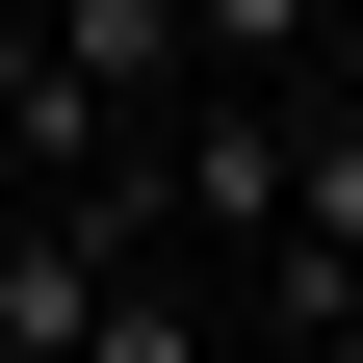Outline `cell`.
<instances>
[{"mask_svg": "<svg viewBox=\"0 0 363 363\" xmlns=\"http://www.w3.org/2000/svg\"><path fill=\"white\" fill-rule=\"evenodd\" d=\"M0 52H52V0H0Z\"/></svg>", "mask_w": 363, "mask_h": 363, "instance_id": "obj_5", "label": "cell"}, {"mask_svg": "<svg viewBox=\"0 0 363 363\" xmlns=\"http://www.w3.org/2000/svg\"><path fill=\"white\" fill-rule=\"evenodd\" d=\"M78 363H234V311H208V259H156V286H104V337Z\"/></svg>", "mask_w": 363, "mask_h": 363, "instance_id": "obj_4", "label": "cell"}, {"mask_svg": "<svg viewBox=\"0 0 363 363\" xmlns=\"http://www.w3.org/2000/svg\"><path fill=\"white\" fill-rule=\"evenodd\" d=\"M104 286H156V259H104L78 208H26V259H0V363H78V337H104Z\"/></svg>", "mask_w": 363, "mask_h": 363, "instance_id": "obj_2", "label": "cell"}, {"mask_svg": "<svg viewBox=\"0 0 363 363\" xmlns=\"http://www.w3.org/2000/svg\"><path fill=\"white\" fill-rule=\"evenodd\" d=\"M52 78H78V130H156L208 52H182V0H52Z\"/></svg>", "mask_w": 363, "mask_h": 363, "instance_id": "obj_1", "label": "cell"}, {"mask_svg": "<svg viewBox=\"0 0 363 363\" xmlns=\"http://www.w3.org/2000/svg\"><path fill=\"white\" fill-rule=\"evenodd\" d=\"M259 259L363 286V104H286V234H259Z\"/></svg>", "mask_w": 363, "mask_h": 363, "instance_id": "obj_3", "label": "cell"}, {"mask_svg": "<svg viewBox=\"0 0 363 363\" xmlns=\"http://www.w3.org/2000/svg\"><path fill=\"white\" fill-rule=\"evenodd\" d=\"M311 363H363V311H337V337H311Z\"/></svg>", "mask_w": 363, "mask_h": 363, "instance_id": "obj_7", "label": "cell"}, {"mask_svg": "<svg viewBox=\"0 0 363 363\" xmlns=\"http://www.w3.org/2000/svg\"><path fill=\"white\" fill-rule=\"evenodd\" d=\"M0 259H26V182H0Z\"/></svg>", "mask_w": 363, "mask_h": 363, "instance_id": "obj_6", "label": "cell"}]
</instances>
